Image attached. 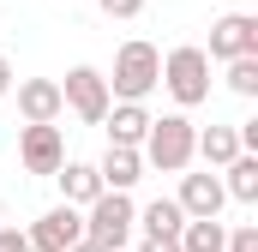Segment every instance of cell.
Listing matches in <instances>:
<instances>
[{"instance_id":"obj_1","label":"cell","mask_w":258,"mask_h":252,"mask_svg":"<svg viewBox=\"0 0 258 252\" xmlns=\"http://www.w3.org/2000/svg\"><path fill=\"white\" fill-rule=\"evenodd\" d=\"M192 144H198V126L186 114H150V132H144V144H138V156H144V168H162V174H180V168H192Z\"/></svg>"},{"instance_id":"obj_2","label":"cell","mask_w":258,"mask_h":252,"mask_svg":"<svg viewBox=\"0 0 258 252\" xmlns=\"http://www.w3.org/2000/svg\"><path fill=\"white\" fill-rule=\"evenodd\" d=\"M132 228H138V204H132L126 192L102 186L90 204H84V240H96L102 252H108V246H126Z\"/></svg>"},{"instance_id":"obj_3","label":"cell","mask_w":258,"mask_h":252,"mask_svg":"<svg viewBox=\"0 0 258 252\" xmlns=\"http://www.w3.org/2000/svg\"><path fill=\"white\" fill-rule=\"evenodd\" d=\"M156 84H162V54H156L150 42H120L114 78H108V96H114V102H144Z\"/></svg>"},{"instance_id":"obj_4","label":"cell","mask_w":258,"mask_h":252,"mask_svg":"<svg viewBox=\"0 0 258 252\" xmlns=\"http://www.w3.org/2000/svg\"><path fill=\"white\" fill-rule=\"evenodd\" d=\"M162 84H168V96H174L180 108H198V102L210 96V54H204L198 42L168 48V60H162Z\"/></svg>"},{"instance_id":"obj_5","label":"cell","mask_w":258,"mask_h":252,"mask_svg":"<svg viewBox=\"0 0 258 252\" xmlns=\"http://www.w3.org/2000/svg\"><path fill=\"white\" fill-rule=\"evenodd\" d=\"M60 102H66L84 126H102V114H108L114 96H108V78H102L96 66H72V72L60 78Z\"/></svg>"},{"instance_id":"obj_6","label":"cell","mask_w":258,"mask_h":252,"mask_svg":"<svg viewBox=\"0 0 258 252\" xmlns=\"http://www.w3.org/2000/svg\"><path fill=\"white\" fill-rule=\"evenodd\" d=\"M18 162H24V174H54L66 162V138L54 120H24L18 132Z\"/></svg>"},{"instance_id":"obj_7","label":"cell","mask_w":258,"mask_h":252,"mask_svg":"<svg viewBox=\"0 0 258 252\" xmlns=\"http://www.w3.org/2000/svg\"><path fill=\"white\" fill-rule=\"evenodd\" d=\"M24 234H30V252H66L84 234V210H78V204H54V210H42Z\"/></svg>"},{"instance_id":"obj_8","label":"cell","mask_w":258,"mask_h":252,"mask_svg":"<svg viewBox=\"0 0 258 252\" xmlns=\"http://www.w3.org/2000/svg\"><path fill=\"white\" fill-rule=\"evenodd\" d=\"M210 60H234V54H258V18L252 12H228L210 24Z\"/></svg>"},{"instance_id":"obj_9","label":"cell","mask_w":258,"mask_h":252,"mask_svg":"<svg viewBox=\"0 0 258 252\" xmlns=\"http://www.w3.org/2000/svg\"><path fill=\"white\" fill-rule=\"evenodd\" d=\"M186 216H222V204H228V192H222V174H186L180 168V198H174Z\"/></svg>"},{"instance_id":"obj_10","label":"cell","mask_w":258,"mask_h":252,"mask_svg":"<svg viewBox=\"0 0 258 252\" xmlns=\"http://www.w3.org/2000/svg\"><path fill=\"white\" fill-rule=\"evenodd\" d=\"M18 114H24V120H60L66 114L60 78H24V84H18Z\"/></svg>"},{"instance_id":"obj_11","label":"cell","mask_w":258,"mask_h":252,"mask_svg":"<svg viewBox=\"0 0 258 252\" xmlns=\"http://www.w3.org/2000/svg\"><path fill=\"white\" fill-rule=\"evenodd\" d=\"M102 126H108V144H144V132H150V108L144 102H108V114H102Z\"/></svg>"},{"instance_id":"obj_12","label":"cell","mask_w":258,"mask_h":252,"mask_svg":"<svg viewBox=\"0 0 258 252\" xmlns=\"http://www.w3.org/2000/svg\"><path fill=\"white\" fill-rule=\"evenodd\" d=\"M96 174H102V186H114V192H132L138 180H144V156H138L132 144H108V156L96 162Z\"/></svg>"},{"instance_id":"obj_13","label":"cell","mask_w":258,"mask_h":252,"mask_svg":"<svg viewBox=\"0 0 258 252\" xmlns=\"http://www.w3.org/2000/svg\"><path fill=\"white\" fill-rule=\"evenodd\" d=\"M54 180H60V192H66V204H90L96 192H102V174H96V162H60L54 168Z\"/></svg>"},{"instance_id":"obj_14","label":"cell","mask_w":258,"mask_h":252,"mask_svg":"<svg viewBox=\"0 0 258 252\" xmlns=\"http://www.w3.org/2000/svg\"><path fill=\"white\" fill-rule=\"evenodd\" d=\"M222 192L234 204H258V156L252 150H240L234 162H222Z\"/></svg>"},{"instance_id":"obj_15","label":"cell","mask_w":258,"mask_h":252,"mask_svg":"<svg viewBox=\"0 0 258 252\" xmlns=\"http://www.w3.org/2000/svg\"><path fill=\"white\" fill-rule=\"evenodd\" d=\"M192 156H204V168L234 162V156H240V132H234V126H204L198 144H192Z\"/></svg>"},{"instance_id":"obj_16","label":"cell","mask_w":258,"mask_h":252,"mask_svg":"<svg viewBox=\"0 0 258 252\" xmlns=\"http://www.w3.org/2000/svg\"><path fill=\"white\" fill-rule=\"evenodd\" d=\"M228 246V228L216 216H186L180 222V252H222Z\"/></svg>"},{"instance_id":"obj_17","label":"cell","mask_w":258,"mask_h":252,"mask_svg":"<svg viewBox=\"0 0 258 252\" xmlns=\"http://www.w3.org/2000/svg\"><path fill=\"white\" fill-rule=\"evenodd\" d=\"M180 222H186V210H180L174 198H150V204L138 210V228H144V234H180Z\"/></svg>"},{"instance_id":"obj_18","label":"cell","mask_w":258,"mask_h":252,"mask_svg":"<svg viewBox=\"0 0 258 252\" xmlns=\"http://www.w3.org/2000/svg\"><path fill=\"white\" fill-rule=\"evenodd\" d=\"M222 66H228V90L234 96H258V54H234Z\"/></svg>"},{"instance_id":"obj_19","label":"cell","mask_w":258,"mask_h":252,"mask_svg":"<svg viewBox=\"0 0 258 252\" xmlns=\"http://www.w3.org/2000/svg\"><path fill=\"white\" fill-rule=\"evenodd\" d=\"M222 252H258V222H240L234 234H228V246Z\"/></svg>"},{"instance_id":"obj_20","label":"cell","mask_w":258,"mask_h":252,"mask_svg":"<svg viewBox=\"0 0 258 252\" xmlns=\"http://www.w3.org/2000/svg\"><path fill=\"white\" fill-rule=\"evenodd\" d=\"M96 6H102L108 18H138V12H144V0H96Z\"/></svg>"},{"instance_id":"obj_21","label":"cell","mask_w":258,"mask_h":252,"mask_svg":"<svg viewBox=\"0 0 258 252\" xmlns=\"http://www.w3.org/2000/svg\"><path fill=\"white\" fill-rule=\"evenodd\" d=\"M0 252H30V234L24 228H0Z\"/></svg>"},{"instance_id":"obj_22","label":"cell","mask_w":258,"mask_h":252,"mask_svg":"<svg viewBox=\"0 0 258 252\" xmlns=\"http://www.w3.org/2000/svg\"><path fill=\"white\" fill-rule=\"evenodd\" d=\"M138 252H180V234H144Z\"/></svg>"},{"instance_id":"obj_23","label":"cell","mask_w":258,"mask_h":252,"mask_svg":"<svg viewBox=\"0 0 258 252\" xmlns=\"http://www.w3.org/2000/svg\"><path fill=\"white\" fill-rule=\"evenodd\" d=\"M12 84H18V78H12V60L0 54V96H12Z\"/></svg>"},{"instance_id":"obj_24","label":"cell","mask_w":258,"mask_h":252,"mask_svg":"<svg viewBox=\"0 0 258 252\" xmlns=\"http://www.w3.org/2000/svg\"><path fill=\"white\" fill-rule=\"evenodd\" d=\"M66 252H102V246H96V240H84V234H78V240H72V246H66Z\"/></svg>"},{"instance_id":"obj_25","label":"cell","mask_w":258,"mask_h":252,"mask_svg":"<svg viewBox=\"0 0 258 252\" xmlns=\"http://www.w3.org/2000/svg\"><path fill=\"white\" fill-rule=\"evenodd\" d=\"M108 252H126V246H108Z\"/></svg>"}]
</instances>
